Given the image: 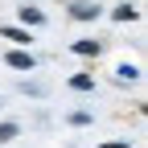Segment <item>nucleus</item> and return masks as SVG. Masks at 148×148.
Here are the masks:
<instances>
[{
    "label": "nucleus",
    "mask_w": 148,
    "mask_h": 148,
    "mask_svg": "<svg viewBox=\"0 0 148 148\" xmlns=\"http://www.w3.org/2000/svg\"><path fill=\"white\" fill-rule=\"evenodd\" d=\"M4 62H8L12 70H33V66H37V58H33L29 49H21V45H16V49H8V53H4Z\"/></svg>",
    "instance_id": "f257e3e1"
},
{
    "label": "nucleus",
    "mask_w": 148,
    "mask_h": 148,
    "mask_svg": "<svg viewBox=\"0 0 148 148\" xmlns=\"http://www.w3.org/2000/svg\"><path fill=\"white\" fill-rule=\"evenodd\" d=\"M70 49L78 53V58H99V53H103V41H95V37H78Z\"/></svg>",
    "instance_id": "f03ea898"
},
{
    "label": "nucleus",
    "mask_w": 148,
    "mask_h": 148,
    "mask_svg": "<svg viewBox=\"0 0 148 148\" xmlns=\"http://www.w3.org/2000/svg\"><path fill=\"white\" fill-rule=\"evenodd\" d=\"M70 16H74V21H95V16H99V4H90V0H74V4H70Z\"/></svg>",
    "instance_id": "7ed1b4c3"
},
{
    "label": "nucleus",
    "mask_w": 148,
    "mask_h": 148,
    "mask_svg": "<svg viewBox=\"0 0 148 148\" xmlns=\"http://www.w3.org/2000/svg\"><path fill=\"white\" fill-rule=\"evenodd\" d=\"M0 37H8V41H12V45H21V49L33 41V37H29V29H16V25H4V29H0Z\"/></svg>",
    "instance_id": "20e7f679"
},
{
    "label": "nucleus",
    "mask_w": 148,
    "mask_h": 148,
    "mask_svg": "<svg viewBox=\"0 0 148 148\" xmlns=\"http://www.w3.org/2000/svg\"><path fill=\"white\" fill-rule=\"evenodd\" d=\"M111 16H115V21H136L140 8H136V4H115V12H111Z\"/></svg>",
    "instance_id": "39448f33"
},
{
    "label": "nucleus",
    "mask_w": 148,
    "mask_h": 148,
    "mask_svg": "<svg viewBox=\"0 0 148 148\" xmlns=\"http://www.w3.org/2000/svg\"><path fill=\"white\" fill-rule=\"evenodd\" d=\"M21 21H25V25H41V21H45V12H41V8H29V4H25V8H21Z\"/></svg>",
    "instance_id": "423d86ee"
},
{
    "label": "nucleus",
    "mask_w": 148,
    "mask_h": 148,
    "mask_svg": "<svg viewBox=\"0 0 148 148\" xmlns=\"http://www.w3.org/2000/svg\"><path fill=\"white\" fill-rule=\"evenodd\" d=\"M16 136H21V127H16V123H0V144H12Z\"/></svg>",
    "instance_id": "0eeeda50"
},
{
    "label": "nucleus",
    "mask_w": 148,
    "mask_h": 148,
    "mask_svg": "<svg viewBox=\"0 0 148 148\" xmlns=\"http://www.w3.org/2000/svg\"><path fill=\"white\" fill-rule=\"evenodd\" d=\"M70 86H74V90H95V78H90V74H74Z\"/></svg>",
    "instance_id": "6e6552de"
},
{
    "label": "nucleus",
    "mask_w": 148,
    "mask_h": 148,
    "mask_svg": "<svg viewBox=\"0 0 148 148\" xmlns=\"http://www.w3.org/2000/svg\"><path fill=\"white\" fill-rule=\"evenodd\" d=\"M136 78H140L136 66H119V82H136Z\"/></svg>",
    "instance_id": "1a4fd4ad"
},
{
    "label": "nucleus",
    "mask_w": 148,
    "mask_h": 148,
    "mask_svg": "<svg viewBox=\"0 0 148 148\" xmlns=\"http://www.w3.org/2000/svg\"><path fill=\"white\" fill-rule=\"evenodd\" d=\"M70 123H74V127H86V123H90V111H74Z\"/></svg>",
    "instance_id": "9d476101"
},
{
    "label": "nucleus",
    "mask_w": 148,
    "mask_h": 148,
    "mask_svg": "<svg viewBox=\"0 0 148 148\" xmlns=\"http://www.w3.org/2000/svg\"><path fill=\"white\" fill-rule=\"evenodd\" d=\"M99 148H127V140H111V144H99Z\"/></svg>",
    "instance_id": "9b49d317"
}]
</instances>
